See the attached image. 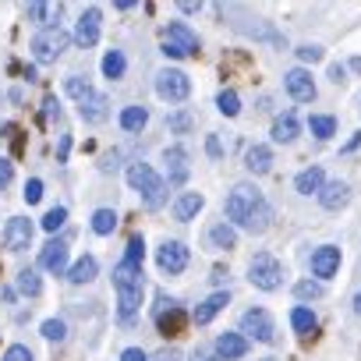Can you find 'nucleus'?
<instances>
[{
  "label": "nucleus",
  "mask_w": 361,
  "mask_h": 361,
  "mask_svg": "<svg viewBox=\"0 0 361 361\" xmlns=\"http://www.w3.org/2000/svg\"><path fill=\"white\" fill-rule=\"evenodd\" d=\"M124 68H128L124 54H121V50H106V57H103V75H106L110 82H117V78H124Z\"/></svg>",
  "instance_id": "obj_30"
},
{
  "label": "nucleus",
  "mask_w": 361,
  "mask_h": 361,
  "mask_svg": "<svg viewBox=\"0 0 361 361\" xmlns=\"http://www.w3.org/2000/svg\"><path fill=\"white\" fill-rule=\"evenodd\" d=\"M156 262H159V269L163 273H185V266H188V248L180 245V241H166V245H159V252H156Z\"/></svg>",
  "instance_id": "obj_8"
},
{
  "label": "nucleus",
  "mask_w": 361,
  "mask_h": 361,
  "mask_svg": "<svg viewBox=\"0 0 361 361\" xmlns=\"http://www.w3.org/2000/svg\"><path fill=\"white\" fill-rule=\"evenodd\" d=\"M336 269H340V248L336 245H322V248L312 252V273L319 280H329Z\"/></svg>",
  "instance_id": "obj_12"
},
{
  "label": "nucleus",
  "mask_w": 361,
  "mask_h": 361,
  "mask_svg": "<svg viewBox=\"0 0 361 361\" xmlns=\"http://www.w3.org/2000/svg\"><path fill=\"white\" fill-rule=\"evenodd\" d=\"M357 145H361V135H350V142L343 145V152H350V149H357Z\"/></svg>",
  "instance_id": "obj_57"
},
{
  "label": "nucleus",
  "mask_w": 361,
  "mask_h": 361,
  "mask_svg": "<svg viewBox=\"0 0 361 361\" xmlns=\"http://www.w3.org/2000/svg\"><path fill=\"white\" fill-rule=\"evenodd\" d=\"M22 195H25V202H29V206H36V202L43 199V180H39V177L25 180V192H22Z\"/></svg>",
  "instance_id": "obj_43"
},
{
  "label": "nucleus",
  "mask_w": 361,
  "mask_h": 361,
  "mask_svg": "<svg viewBox=\"0 0 361 361\" xmlns=\"http://www.w3.org/2000/svg\"><path fill=\"white\" fill-rule=\"evenodd\" d=\"M114 287H117V290H128V287H145V280H142V266L117 262V266H114Z\"/></svg>",
  "instance_id": "obj_23"
},
{
  "label": "nucleus",
  "mask_w": 361,
  "mask_h": 361,
  "mask_svg": "<svg viewBox=\"0 0 361 361\" xmlns=\"http://www.w3.org/2000/svg\"><path fill=\"white\" fill-rule=\"evenodd\" d=\"M350 68H354V71H361V57H354V61H350Z\"/></svg>",
  "instance_id": "obj_59"
},
{
  "label": "nucleus",
  "mask_w": 361,
  "mask_h": 361,
  "mask_svg": "<svg viewBox=\"0 0 361 361\" xmlns=\"http://www.w3.org/2000/svg\"><path fill=\"white\" fill-rule=\"evenodd\" d=\"M216 110H220L224 117H238V114H241V99H238V92H234V89H224V92L216 96Z\"/></svg>",
  "instance_id": "obj_31"
},
{
  "label": "nucleus",
  "mask_w": 361,
  "mask_h": 361,
  "mask_svg": "<svg viewBox=\"0 0 361 361\" xmlns=\"http://www.w3.org/2000/svg\"><path fill=\"white\" fill-rule=\"evenodd\" d=\"M294 188H298L301 195H322V188H326L322 166H305V170L298 173V180H294Z\"/></svg>",
  "instance_id": "obj_22"
},
{
  "label": "nucleus",
  "mask_w": 361,
  "mask_h": 361,
  "mask_svg": "<svg viewBox=\"0 0 361 361\" xmlns=\"http://www.w3.org/2000/svg\"><path fill=\"white\" fill-rule=\"evenodd\" d=\"M322 290H326V287H322L319 280H301V283L294 287V298H298V301H315V298H322Z\"/></svg>",
  "instance_id": "obj_35"
},
{
  "label": "nucleus",
  "mask_w": 361,
  "mask_h": 361,
  "mask_svg": "<svg viewBox=\"0 0 361 361\" xmlns=\"http://www.w3.org/2000/svg\"><path fill=\"white\" fill-rule=\"evenodd\" d=\"M4 361H32V350L25 343H15V347L4 350Z\"/></svg>",
  "instance_id": "obj_45"
},
{
  "label": "nucleus",
  "mask_w": 361,
  "mask_h": 361,
  "mask_svg": "<svg viewBox=\"0 0 361 361\" xmlns=\"http://www.w3.org/2000/svg\"><path fill=\"white\" fill-rule=\"evenodd\" d=\"M283 89H287L290 99H298V103H312V99H315V82H312V75H308L305 68L287 71V75H283Z\"/></svg>",
  "instance_id": "obj_9"
},
{
  "label": "nucleus",
  "mask_w": 361,
  "mask_h": 361,
  "mask_svg": "<svg viewBox=\"0 0 361 361\" xmlns=\"http://www.w3.org/2000/svg\"><path fill=\"white\" fill-rule=\"evenodd\" d=\"M39 266L50 273H68V245L64 241H50L39 255Z\"/></svg>",
  "instance_id": "obj_21"
},
{
  "label": "nucleus",
  "mask_w": 361,
  "mask_h": 361,
  "mask_svg": "<svg viewBox=\"0 0 361 361\" xmlns=\"http://www.w3.org/2000/svg\"><path fill=\"white\" fill-rule=\"evenodd\" d=\"M43 336L61 343V340L68 336V326H64V319H47V322H43Z\"/></svg>",
  "instance_id": "obj_41"
},
{
  "label": "nucleus",
  "mask_w": 361,
  "mask_h": 361,
  "mask_svg": "<svg viewBox=\"0 0 361 361\" xmlns=\"http://www.w3.org/2000/svg\"><path fill=\"white\" fill-rule=\"evenodd\" d=\"M4 241H8V248H11V252H22V248H29V241H32V224H29L25 216H15V220H8Z\"/></svg>",
  "instance_id": "obj_15"
},
{
  "label": "nucleus",
  "mask_w": 361,
  "mask_h": 361,
  "mask_svg": "<svg viewBox=\"0 0 361 361\" xmlns=\"http://www.w3.org/2000/svg\"><path fill=\"white\" fill-rule=\"evenodd\" d=\"M192 361H224V357L216 354V347H195Z\"/></svg>",
  "instance_id": "obj_47"
},
{
  "label": "nucleus",
  "mask_w": 361,
  "mask_h": 361,
  "mask_svg": "<svg viewBox=\"0 0 361 361\" xmlns=\"http://www.w3.org/2000/svg\"><path fill=\"white\" fill-rule=\"evenodd\" d=\"M149 124V110L145 106H124L121 110V128L124 131H142Z\"/></svg>",
  "instance_id": "obj_29"
},
{
  "label": "nucleus",
  "mask_w": 361,
  "mask_h": 361,
  "mask_svg": "<svg viewBox=\"0 0 361 361\" xmlns=\"http://www.w3.org/2000/svg\"><path fill=\"white\" fill-rule=\"evenodd\" d=\"M78 114H82L85 124H103L106 114H110V99H106L103 92H89V96L78 103Z\"/></svg>",
  "instance_id": "obj_14"
},
{
  "label": "nucleus",
  "mask_w": 361,
  "mask_h": 361,
  "mask_svg": "<svg viewBox=\"0 0 361 361\" xmlns=\"http://www.w3.org/2000/svg\"><path fill=\"white\" fill-rule=\"evenodd\" d=\"M18 290H22V294H29V298H36V294L43 290L39 273H36V269H22V273H18Z\"/></svg>",
  "instance_id": "obj_33"
},
{
  "label": "nucleus",
  "mask_w": 361,
  "mask_h": 361,
  "mask_svg": "<svg viewBox=\"0 0 361 361\" xmlns=\"http://www.w3.org/2000/svg\"><path fill=\"white\" fill-rule=\"evenodd\" d=\"M213 347H216V354H220L224 361H238V357L248 354V340H245L241 333H220Z\"/></svg>",
  "instance_id": "obj_17"
},
{
  "label": "nucleus",
  "mask_w": 361,
  "mask_h": 361,
  "mask_svg": "<svg viewBox=\"0 0 361 361\" xmlns=\"http://www.w3.org/2000/svg\"><path fill=\"white\" fill-rule=\"evenodd\" d=\"M308 128H312L315 138H333V135H336V121H333V117H312Z\"/></svg>",
  "instance_id": "obj_36"
},
{
  "label": "nucleus",
  "mask_w": 361,
  "mask_h": 361,
  "mask_svg": "<svg viewBox=\"0 0 361 361\" xmlns=\"http://www.w3.org/2000/svg\"><path fill=\"white\" fill-rule=\"evenodd\" d=\"M266 361H276V357H266Z\"/></svg>",
  "instance_id": "obj_60"
},
{
  "label": "nucleus",
  "mask_w": 361,
  "mask_h": 361,
  "mask_svg": "<svg viewBox=\"0 0 361 361\" xmlns=\"http://www.w3.org/2000/svg\"><path fill=\"white\" fill-rule=\"evenodd\" d=\"M138 305H142V287L117 290V312H121V319H124V322H128V319L138 312Z\"/></svg>",
  "instance_id": "obj_27"
},
{
  "label": "nucleus",
  "mask_w": 361,
  "mask_h": 361,
  "mask_svg": "<svg viewBox=\"0 0 361 361\" xmlns=\"http://www.w3.org/2000/svg\"><path fill=\"white\" fill-rule=\"evenodd\" d=\"M43 106H47V121L61 117V106H57V99H54V96H47V103H43Z\"/></svg>",
  "instance_id": "obj_53"
},
{
  "label": "nucleus",
  "mask_w": 361,
  "mask_h": 361,
  "mask_svg": "<svg viewBox=\"0 0 361 361\" xmlns=\"http://www.w3.org/2000/svg\"><path fill=\"white\" fill-rule=\"evenodd\" d=\"M163 163H166V173H170V185H185V177H188V152H185V145H170L163 152Z\"/></svg>",
  "instance_id": "obj_13"
},
{
  "label": "nucleus",
  "mask_w": 361,
  "mask_h": 361,
  "mask_svg": "<svg viewBox=\"0 0 361 361\" xmlns=\"http://www.w3.org/2000/svg\"><path fill=\"white\" fill-rule=\"evenodd\" d=\"M290 326H294L298 333H312V329H315V315H312V308L298 305V308L290 312Z\"/></svg>",
  "instance_id": "obj_34"
},
{
  "label": "nucleus",
  "mask_w": 361,
  "mask_h": 361,
  "mask_svg": "<svg viewBox=\"0 0 361 361\" xmlns=\"http://www.w3.org/2000/svg\"><path fill=\"white\" fill-rule=\"evenodd\" d=\"M227 305H231V294H227V290H216V294H209V298H206V301L195 308V315H192V319H195V326H206V322H213V319H216V315H220Z\"/></svg>",
  "instance_id": "obj_16"
},
{
  "label": "nucleus",
  "mask_w": 361,
  "mask_h": 361,
  "mask_svg": "<svg viewBox=\"0 0 361 361\" xmlns=\"http://www.w3.org/2000/svg\"><path fill=\"white\" fill-rule=\"evenodd\" d=\"M117 159H121V156H117V152H110V156H103V163H99V166H103V170H117Z\"/></svg>",
  "instance_id": "obj_54"
},
{
  "label": "nucleus",
  "mask_w": 361,
  "mask_h": 361,
  "mask_svg": "<svg viewBox=\"0 0 361 361\" xmlns=\"http://www.w3.org/2000/svg\"><path fill=\"white\" fill-rule=\"evenodd\" d=\"M298 138V117L287 110L283 117L273 121V142H294Z\"/></svg>",
  "instance_id": "obj_28"
},
{
  "label": "nucleus",
  "mask_w": 361,
  "mask_h": 361,
  "mask_svg": "<svg viewBox=\"0 0 361 361\" xmlns=\"http://www.w3.org/2000/svg\"><path fill=\"white\" fill-rule=\"evenodd\" d=\"M64 220H68V209H64V206H54V209L43 216V227L54 234V231H61V227H64Z\"/></svg>",
  "instance_id": "obj_39"
},
{
  "label": "nucleus",
  "mask_w": 361,
  "mask_h": 361,
  "mask_svg": "<svg viewBox=\"0 0 361 361\" xmlns=\"http://www.w3.org/2000/svg\"><path fill=\"white\" fill-rule=\"evenodd\" d=\"M298 57H301L305 64H315V61H322V47H315V43H305V47H298Z\"/></svg>",
  "instance_id": "obj_44"
},
{
  "label": "nucleus",
  "mask_w": 361,
  "mask_h": 361,
  "mask_svg": "<svg viewBox=\"0 0 361 361\" xmlns=\"http://www.w3.org/2000/svg\"><path fill=\"white\" fill-rule=\"evenodd\" d=\"M99 22H103V15H99V8H89V11H82V18H78V25H75V43L78 47H96L99 43Z\"/></svg>",
  "instance_id": "obj_10"
},
{
  "label": "nucleus",
  "mask_w": 361,
  "mask_h": 361,
  "mask_svg": "<svg viewBox=\"0 0 361 361\" xmlns=\"http://www.w3.org/2000/svg\"><path fill=\"white\" fill-rule=\"evenodd\" d=\"M156 92L163 99H170V103H180V99H188V92H192V78L185 71H177V68H163L156 75Z\"/></svg>",
  "instance_id": "obj_4"
},
{
  "label": "nucleus",
  "mask_w": 361,
  "mask_h": 361,
  "mask_svg": "<svg viewBox=\"0 0 361 361\" xmlns=\"http://www.w3.org/2000/svg\"><path fill=\"white\" fill-rule=\"evenodd\" d=\"M209 245L227 252V248H234V245H238V231H234L227 220H224V224H213V227H209Z\"/></svg>",
  "instance_id": "obj_26"
},
{
  "label": "nucleus",
  "mask_w": 361,
  "mask_h": 361,
  "mask_svg": "<svg viewBox=\"0 0 361 361\" xmlns=\"http://www.w3.org/2000/svg\"><path fill=\"white\" fill-rule=\"evenodd\" d=\"M319 202H322V209L340 213V209L350 202V188L343 185V180H329V185L322 188V195H319Z\"/></svg>",
  "instance_id": "obj_18"
},
{
  "label": "nucleus",
  "mask_w": 361,
  "mask_h": 361,
  "mask_svg": "<svg viewBox=\"0 0 361 361\" xmlns=\"http://www.w3.org/2000/svg\"><path fill=\"white\" fill-rule=\"evenodd\" d=\"M245 166H248L252 173H269V170H273V149H269V145H252V149L245 152Z\"/></svg>",
  "instance_id": "obj_24"
},
{
  "label": "nucleus",
  "mask_w": 361,
  "mask_h": 361,
  "mask_svg": "<svg viewBox=\"0 0 361 361\" xmlns=\"http://www.w3.org/2000/svg\"><path fill=\"white\" fill-rule=\"evenodd\" d=\"M185 322H188L185 308H177L173 301H166V298L159 294V305H156V329H159L163 336H180Z\"/></svg>",
  "instance_id": "obj_6"
},
{
  "label": "nucleus",
  "mask_w": 361,
  "mask_h": 361,
  "mask_svg": "<svg viewBox=\"0 0 361 361\" xmlns=\"http://www.w3.org/2000/svg\"><path fill=\"white\" fill-rule=\"evenodd\" d=\"M206 206V199L199 195V192H185V195H177L173 199V220H180V224H188V220H195L199 216V209Z\"/></svg>",
  "instance_id": "obj_19"
},
{
  "label": "nucleus",
  "mask_w": 361,
  "mask_h": 361,
  "mask_svg": "<svg viewBox=\"0 0 361 361\" xmlns=\"http://www.w3.org/2000/svg\"><path fill=\"white\" fill-rule=\"evenodd\" d=\"M269 220H273V209H269V202H266V206H262V209L252 216V224H248L245 231H252V234H262V231H269Z\"/></svg>",
  "instance_id": "obj_38"
},
{
  "label": "nucleus",
  "mask_w": 361,
  "mask_h": 361,
  "mask_svg": "<svg viewBox=\"0 0 361 361\" xmlns=\"http://www.w3.org/2000/svg\"><path fill=\"white\" fill-rule=\"evenodd\" d=\"M114 227H117V213L114 209H96L92 213V231L96 234H114Z\"/></svg>",
  "instance_id": "obj_32"
},
{
  "label": "nucleus",
  "mask_w": 361,
  "mask_h": 361,
  "mask_svg": "<svg viewBox=\"0 0 361 361\" xmlns=\"http://www.w3.org/2000/svg\"><path fill=\"white\" fill-rule=\"evenodd\" d=\"M163 39H170V43H177L180 50H185L188 57H199V50H202V43H199V36L185 25V22H170L166 29H163Z\"/></svg>",
  "instance_id": "obj_11"
},
{
  "label": "nucleus",
  "mask_w": 361,
  "mask_h": 361,
  "mask_svg": "<svg viewBox=\"0 0 361 361\" xmlns=\"http://www.w3.org/2000/svg\"><path fill=\"white\" fill-rule=\"evenodd\" d=\"M61 11H64V4H47V0L29 4V18L39 22L43 29H61Z\"/></svg>",
  "instance_id": "obj_20"
},
{
  "label": "nucleus",
  "mask_w": 361,
  "mask_h": 361,
  "mask_svg": "<svg viewBox=\"0 0 361 361\" xmlns=\"http://www.w3.org/2000/svg\"><path fill=\"white\" fill-rule=\"evenodd\" d=\"M343 78H347V68H343V64H329V82H336V85H340Z\"/></svg>",
  "instance_id": "obj_51"
},
{
  "label": "nucleus",
  "mask_w": 361,
  "mask_h": 361,
  "mask_svg": "<svg viewBox=\"0 0 361 361\" xmlns=\"http://www.w3.org/2000/svg\"><path fill=\"white\" fill-rule=\"evenodd\" d=\"M11 177H15V163L0 156V192H4V188L11 185Z\"/></svg>",
  "instance_id": "obj_46"
},
{
  "label": "nucleus",
  "mask_w": 361,
  "mask_h": 361,
  "mask_svg": "<svg viewBox=\"0 0 361 361\" xmlns=\"http://www.w3.org/2000/svg\"><path fill=\"white\" fill-rule=\"evenodd\" d=\"M202 4H195V0H180V11H185V15H195Z\"/></svg>",
  "instance_id": "obj_55"
},
{
  "label": "nucleus",
  "mask_w": 361,
  "mask_h": 361,
  "mask_svg": "<svg viewBox=\"0 0 361 361\" xmlns=\"http://www.w3.org/2000/svg\"><path fill=\"white\" fill-rule=\"evenodd\" d=\"M248 280L259 287V290H276L283 283V266L280 259H273L269 252H259L252 262H248Z\"/></svg>",
  "instance_id": "obj_3"
},
{
  "label": "nucleus",
  "mask_w": 361,
  "mask_h": 361,
  "mask_svg": "<svg viewBox=\"0 0 361 361\" xmlns=\"http://www.w3.org/2000/svg\"><path fill=\"white\" fill-rule=\"evenodd\" d=\"M206 152H209L213 159H220V156H224V149H220V138H216V135H209V138H206Z\"/></svg>",
  "instance_id": "obj_50"
},
{
  "label": "nucleus",
  "mask_w": 361,
  "mask_h": 361,
  "mask_svg": "<svg viewBox=\"0 0 361 361\" xmlns=\"http://www.w3.org/2000/svg\"><path fill=\"white\" fill-rule=\"evenodd\" d=\"M142 259H145V241L135 234V238L128 241V255H124V262H131V266H142Z\"/></svg>",
  "instance_id": "obj_40"
},
{
  "label": "nucleus",
  "mask_w": 361,
  "mask_h": 361,
  "mask_svg": "<svg viewBox=\"0 0 361 361\" xmlns=\"http://www.w3.org/2000/svg\"><path fill=\"white\" fill-rule=\"evenodd\" d=\"M163 54H166V57H170V61H180V57H188V54H185V50H180V47H177V43H170V39H163Z\"/></svg>",
  "instance_id": "obj_48"
},
{
  "label": "nucleus",
  "mask_w": 361,
  "mask_h": 361,
  "mask_svg": "<svg viewBox=\"0 0 361 361\" xmlns=\"http://www.w3.org/2000/svg\"><path fill=\"white\" fill-rule=\"evenodd\" d=\"M96 273H99V266H96V259H92V255H82V259H78V262H75V266L68 269V280L82 287V283H89V280H96Z\"/></svg>",
  "instance_id": "obj_25"
},
{
  "label": "nucleus",
  "mask_w": 361,
  "mask_h": 361,
  "mask_svg": "<svg viewBox=\"0 0 361 361\" xmlns=\"http://www.w3.org/2000/svg\"><path fill=\"white\" fill-rule=\"evenodd\" d=\"M241 333L255 336L259 343H273V340H276V329H273V319H269L266 308H248V312L241 315Z\"/></svg>",
  "instance_id": "obj_7"
},
{
  "label": "nucleus",
  "mask_w": 361,
  "mask_h": 361,
  "mask_svg": "<svg viewBox=\"0 0 361 361\" xmlns=\"http://www.w3.org/2000/svg\"><path fill=\"white\" fill-rule=\"evenodd\" d=\"M166 128L177 131V135H185V131H192V117L188 114H170L166 117Z\"/></svg>",
  "instance_id": "obj_42"
},
{
  "label": "nucleus",
  "mask_w": 361,
  "mask_h": 361,
  "mask_svg": "<svg viewBox=\"0 0 361 361\" xmlns=\"http://www.w3.org/2000/svg\"><path fill=\"white\" fill-rule=\"evenodd\" d=\"M121 361H149V354H145L142 347H128V350L121 354Z\"/></svg>",
  "instance_id": "obj_49"
},
{
  "label": "nucleus",
  "mask_w": 361,
  "mask_h": 361,
  "mask_svg": "<svg viewBox=\"0 0 361 361\" xmlns=\"http://www.w3.org/2000/svg\"><path fill=\"white\" fill-rule=\"evenodd\" d=\"M152 361H180V350H173V347H163Z\"/></svg>",
  "instance_id": "obj_52"
},
{
  "label": "nucleus",
  "mask_w": 361,
  "mask_h": 361,
  "mask_svg": "<svg viewBox=\"0 0 361 361\" xmlns=\"http://www.w3.org/2000/svg\"><path fill=\"white\" fill-rule=\"evenodd\" d=\"M354 312H357V315H361V290H357V294H354Z\"/></svg>",
  "instance_id": "obj_58"
},
{
  "label": "nucleus",
  "mask_w": 361,
  "mask_h": 361,
  "mask_svg": "<svg viewBox=\"0 0 361 361\" xmlns=\"http://www.w3.org/2000/svg\"><path fill=\"white\" fill-rule=\"evenodd\" d=\"M64 92H68V96H75V99L82 103V99H85V96L92 92V89H89V82H85V78H78V75H71V78L64 82Z\"/></svg>",
  "instance_id": "obj_37"
},
{
  "label": "nucleus",
  "mask_w": 361,
  "mask_h": 361,
  "mask_svg": "<svg viewBox=\"0 0 361 361\" xmlns=\"http://www.w3.org/2000/svg\"><path fill=\"white\" fill-rule=\"evenodd\" d=\"M262 206H266V199H262V192H259L255 185H234L231 195H227V220L238 224V227H248L252 216H255Z\"/></svg>",
  "instance_id": "obj_2"
},
{
  "label": "nucleus",
  "mask_w": 361,
  "mask_h": 361,
  "mask_svg": "<svg viewBox=\"0 0 361 361\" xmlns=\"http://www.w3.org/2000/svg\"><path fill=\"white\" fill-rule=\"evenodd\" d=\"M128 185L142 195V202H145L149 209H159V206L166 202V185L156 177V170H152L149 163H131V166H128Z\"/></svg>",
  "instance_id": "obj_1"
},
{
  "label": "nucleus",
  "mask_w": 361,
  "mask_h": 361,
  "mask_svg": "<svg viewBox=\"0 0 361 361\" xmlns=\"http://www.w3.org/2000/svg\"><path fill=\"white\" fill-rule=\"evenodd\" d=\"M68 32L64 29H43L36 39H32V54H36V61L39 64H50V61H57L64 50H68Z\"/></svg>",
  "instance_id": "obj_5"
},
{
  "label": "nucleus",
  "mask_w": 361,
  "mask_h": 361,
  "mask_svg": "<svg viewBox=\"0 0 361 361\" xmlns=\"http://www.w3.org/2000/svg\"><path fill=\"white\" fill-rule=\"evenodd\" d=\"M224 280H227V269L216 266V269H213V283H224Z\"/></svg>",
  "instance_id": "obj_56"
}]
</instances>
